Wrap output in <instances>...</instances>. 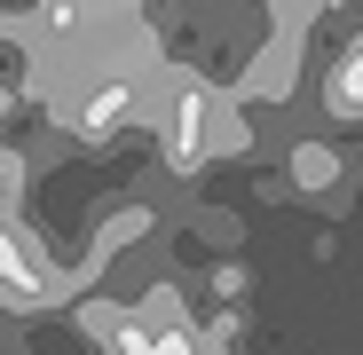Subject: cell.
<instances>
[{"mask_svg": "<svg viewBox=\"0 0 363 355\" xmlns=\"http://www.w3.org/2000/svg\"><path fill=\"white\" fill-rule=\"evenodd\" d=\"M127 103H135V87H127V79H111V87H95V95H87V111H79V127H87V135L118 127V118H127Z\"/></svg>", "mask_w": 363, "mask_h": 355, "instance_id": "cell-1", "label": "cell"}, {"mask_svg": "<svg viewBox=\"0 0 363 355\" xmlns=\"http://www.w3.org/2000/svg\"><path fill=\"white\" fill-rule=\"evenodd\" d=\"M332 103H340V111H363V64H355V55L340 64V87H332Z\"/></svg>", "mask_w": 363, "mask_h": 355, "instance_id": "cell-2", "label": "cell"}]
</instances>
